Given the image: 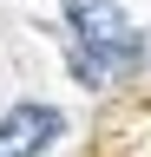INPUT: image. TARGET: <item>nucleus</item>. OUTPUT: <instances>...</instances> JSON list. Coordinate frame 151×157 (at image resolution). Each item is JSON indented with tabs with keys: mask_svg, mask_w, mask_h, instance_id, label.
Wrapping results in <instances>:
<instances>
[{
	"mask_svg": "<svg viewBox=\"0 0 151 157\" xmlns=\"http://www.w3.org/2000/svg\"><path fill=\"white\" fill-rule=\"evenodd\" d=\"M66 7V39H72V66L85 85H99L105 72H131L138 66V33L118 0H59Z\"/></svg>",
	"mask_w": 151,
	"mask_h": 157,
	"instance_id": "1",
	"label": "nucleus"
},
{
	"mask_svg": "<svg viewBox=\"0 0 151 157\" xmlns=\"http://www.w3.org/2000/svg\"><path fill=\"white\" fill-rule=\"evenodd\" d=\"M59 137V111L53 105H13L0 118V157H40Z\"/></svg>",
	"mask_w": 151,
	"mask_h": 157,
	"instance_id": "2",
	"label": "nucleus"
}]
</instances>
